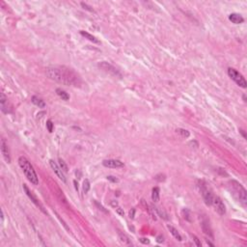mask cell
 I'll return each mask as SVG.
<instances>
[{
	"label": "cell",
	"instance_id": "cell-1",
	"mask_svg": "<svg viewBox=\"0 0 247 247\" xmlns=\"http://www.w3.org/2000/svg\"><path fill=\"white\" fill-rule=\"evenodd\" d=\"M48 78L67 86L78 87L81 85V78L73 69L65 66H51L46 69Z\"/></svg>",
	"mask_w": 247,
	"mask_h": 247
},
{
	"label": "cell",
	"instance_id": "cell-2",
	"mask_svg": "<svg viewBox=\"0 0 247 247\" xmlns=\"http://www.w3.org/2000/svg\"><path fill=\"white\" fill-rule=\"evenodd\" d=\"M18 164H20L22 172H23V174L27 178L28 181L31 183H33L34 185H39V178L37 176L36 171L34 170V167L31 165V163L29 162V160L25 156L23 155L20 156V158H18Z\"/></svg>",
	"mask_w": 247,
	"mask_h": 247
},
{
	"label": "cell",
	"instance_id": "cell-3",
	"mask_svg": "<svg viewBox=\"0 0 247 247\" xmlns=\"http://www.w3.org/2000/svg\"><path fill=\"white\" fill-rule=\"evenodd\" d=\"M230 183H231L232 189H233V192L237 196L238 200L245 206L247 203V192L245 188L237 181H232L230 182Z\"/></svg>",
	"mask_w": 247,
	"mask_h": 247
},
{
	"label": "cell",
	"instance_id": "cell-4",
	"mask_svg": "<svg viewBox=\"0 0 247 247\" xmlns=\"http://www.w3.org/2000/svg\"><path fill=\"white\" fill-rule=\"evenodd\" d=\"M228 76H229L231 77V79L234 80L239 87H241V88L247 87V82L245 80V78L243 77L242 74L240 73H238L237 70H235L233 68H229L228 69Z\"/></svg>",
	"mask_w": 247,
	"mask_h": 247
},
{
	"label": "cell",
	"instance_id": "cell-5",
	"mask_svg": "<svg viewBox=\"0 0 247 247\" xmlns=\"http://www.w3.org/2000/svg\"><path fill=\"white\" fill-rule=\"evenodd\" d=\"M211 205L213 206V207H214L215 211H217L220 215H224L226 213V207H225V205H224L223 201L220 199L219 197L213 196L212 204Z\"/></svg>",
	"mask_w": 247,
	"mask_h": 247
},
{
	"label": "cell",
	"instance_id": "cell-6",
	"mask_svg": "<svg viewBox=\"0 0 247 247\" xmlns=\"http://www.w3.org/2000/svg\"><path fill=\"white\" fill-rule=\"evenodd\" d=\"M204 183V182H203ZM200 189H201V192H202V196H203V199L205 201V203L207 206H211L212 204V199H213V195L212 193L209 191L208 189V187L206 186V185H200Z\"/></svg>",
	"mask_w": 247,
	"mask_h": 247
},
{
	"label": "cell",
	"instance_id": "cell-7",
	"mask_svg": "<svg viewBox=\"0 0 247 247\" xmlns=\"http://www.w3.org/2000/svg\"><path fill=\"white\" fill-rule=\"evenodd\" d=\"M99 67H100V68H102L103 70H105L106 73H109L113 74V76H121V73H120L118 72V70L116 69L115 67L112 66V65L108 64L107 62L100 63Z\"/></svg>",
	"mask_w": 247,
	"mask_h": 247
},
{
	"label": "cell",
	"instance_id": "cell-8",
	"mask_svg": "<svg viewBox=\"0 0 247 247\" xmlns=\"http://www.w3.org/2000/svg\"><path fill=\"white\" fill-rule=\"evenodd\" d=\"M102 165L107 168H121L125 166V164L118 159H105L102 161Z\"/></svg>",
	"mask_w": 247,
	"mask_h": 247
},
{
	"label": "cell",
	"instance_id": "cell-9",
	"mask_svg": "<svg viewBox=\"0 0 247 247\" xmlns=\"http://www.w3.org/2000/svg\"><path fill=\"white\" fill-rule=\"evenodd\" d=\"M49 164H50V167L52 168V170L54 171V173L57 175V177L61 179V181L63 182H66V178H65V176H64V174H63V171H62V169L61 168H60V166L58 165L57 163H56L54 160H52V159H50L49 160Z\"/></svg>",
	"mask_w": 247,
	"mask_h": 247
},
{
	"label": "cell",
	"instance_id": "cell-10",
	"mask_svg": "<svg viewBox=\"0 0 247 247\" xmlns=\"http://www.w3.org/2000/svg\"><path fill=\"white\" fill-rule=\"evenodd\" d=\"M23 189H24V191H25V193H26V195H27V196H28V197L30 198V199H31V201L33 202V203H34V204H35V205L37 206V207H39V208H40V209H41V211H44V213H46V211H44V207H43V205L40 203V202L38 201V199H37V198H36V197H35L34 195H33V193H32V192H31V191H30V190H29V188L27 187V185H23Z\"/></svg>",
	"mask_w": 247,
	"mask_h": 247
},
{
	"label": "cell",
	"instance_id": "cell-11",
	"mask_svg": "<svg viewBox=\"0 0 247 247\" xmlns=\"http://www.w3.org/2000/svg\"><path fill=\"white\" fill-rule=\"evenodd\" d=\"M1 153L3 155V158H4L5 161L7 163L11 162V156H10V152H9V148L8 145L6 144V142L4 139L1 140Z\"/></svg>",
	"mask_w": 247,
	"mask_h": 247
},
{
	"label": "cell",
	"instance_id": "cell-12",
	"mask_svg": "<svg viewBox=\"0 0 247 247\" xmlns=\"http://www.w3.org/2000/svg\"><path fill=\"white\" fill-rule=\"evenodd\" d=\"M229 20L233 22V23L235 24H240L242 23L243 21H244V18L242 17L241 15H239V14H231L230 16H229Z\"/></svg>",
	"mask_w": 247,
	"mask_h": 247
},
{
	"label": "cell",
	"instance_id": "cell-13",
	"mask_svg": "<svg viewBox=\"0 0 247 247\" xmlns=\"http://www.w3.org/2000/svg\"><path fill=\"white\" fill-rule=\"evenodd\" d=\"M201 225H202V229H203L204 233L206 235H208V237H211V238H213V234H212L211 229V227H209L208 222L207 221V220H204V221H202Z\"/></svg>",
	"mask_w": 247,
	"mask_h": 247
},
{
	"label": "cell",
	"instance_id": "cell-14",
	"mask_svg": "<svg viewBox=\"0 0 247 247\" xmlns=\"http://www.w3.org/2000/svg\"><path fill=\"white\" fill-rule=\"evenodd\" d=\"M31 102L35 104V105L37 106H39V108H44L46 107V102H44V100H43L42 99H40L38 98V97H36V96H33L32 97V99H31Z\"/></svg>",
	"mask_w": 247,
	"mask_h": 247
},
{
	"label": "cell",
	"instance_id": "cell-15",
	"mask_svg": "<svg viewBox=\"0 0 247 247\" xmlns=\"http://www.w3.org/2000/svg\"><path fill=\"white\" fill-rule=\"evenodd\" d=\"M168 230L170 231V233L173 235V237L176 239H177V240H179V241H182V238L181 234L179 233L178 230L176 229V228H174L173 226H171V225H168Z\"/></svg>",
	"mask_w": 247,
	"mask_h": 247
},
{
	"label": "cell",
	"instance_id": "cell-16",
	"mask_svg": "<svg viewBox=\"0 0 247 247\" xmlns=\"http://www.w3.org/2000/svg\"><path fill=\"white\" fill-rule=\"evenodd\" d=\"M80 34L84 37V38L86 39H88L90 42H92V43H94V44H100V41L96 38V37H94L93 35H91L90 33L88 32H85V31H80Z\"/></svg>",
	"mask_w": 247,
	"mask_h": 247
},
{
	"label": "cell",
	"instance_id": "cell-17",
	"mask_svg": "<svg viewBox=\"0 0 247 247\" xmlns=\"http://www.w3.org/2000/svg\"><path fill=\"white\" fill-rule=\"evenodd\" d=\"M152 208H153V211H155L156 212V214H158V216H160V217L161 218H163V219H165V220H167L168 219V217H167V213L163 211V209H161V208H158V207H155V206H152Z\"/></svg>",
	"mask_w": 247,
	"mask_h": 247
},
{
	"label": "cell",
	"instance_id": "cell-18",
	"mask_svg": "<svg viewBox=\"0 0 247 247\" xmlns=\"http://www.w3.org/2000/svg\"><path fill=\"white\" fill-rule=\"evenodd\" d=\"M159 193L160 190L158 187H153L152 190V200L153 203H158L159 201Z\"/></svg>",
	"mask_w": 247,
	"mask_h": 247
},
{
	"label": "cell",
	"instance_id": "cell-19",
	"mask_svg": "<svg viewBox=\"0 0 247 247\" xmlns=\"http://www.w3.org/2000/svg\"><path fill=\"white\" fill-rule=\"evenodd\" d=\"M56 94H57L63 100H70V95L66 91H64V90H62L60 88L56 89Z\"/></svg>",
	"mask_w": 247,
	"mask_h": 247
},
{
	"label": "cell",
	"instance_id": "cell-20",
	"mask_svg": "<svg viewBox=\"0 0 247 247\" xmlns=\"http://www.w3.org/2000/svg\"><path fill=\"white\" fill-rule=\"evenodd\" d=\"M182 217L185 218L186 221L191 222V212H190L188 208H183L182 211Z\"/></svg>",
	"mask_w": 247,
	"mask_h": 247
},
{
	"label": "cell",
	"instance_id": "cell-21",
	"mask_svg": "<svg viewBox=\"0 0 247 247\" xmlns=\"http://www.w3.org/2000/svg\"><path fill=\"white\" fill-rule=\"evenodd\" d=\"M119 239H120V241H121L124 245H130V244H131V242H130L129 238L126 237V235L120 234L119 235Z\"/></svg>",
	"mask_w": 247,
	"mask_h": 247
},
{
	"label": "cell",
	"instance_id": "cell-22",
	"mask_svg": "<svg viewBox=\"0 0 247 247\" xmlns=\"http://www.w3.org/2000/svg\"><path fill=\"white\" fill-rule=\"evenodd\" d=\"M90 187H91V185H90L89 179H84L83 185H82V188H83V192H84L85 194H87V193L89 192V190H90Z\"/></svg>",
	"mask_w": 247,
	"mask_h": 247
},
{
	"label": "cell",
	"instance_id": "cell-23",
	"mask_svg": "<svg viewBox=\"0 0 247 247\" xmlns=\"http://www.w3.org/2000/svg\"><path fill=\"white\" fill-rule=\"evenodd\" d=\"M58 165L60 166V168H61L63 172H68V165H67L66 162L63 159H61V158L58 159Z\"/></svg>",
	"mask_w": 247,
	"mask_h": 247
},
{
	"label": "cell",
	"instance_id": "cell-24",
	"mask_svg": "<svg viewBox=\"0 0 247 247\" xmlns=\"http://www.w3.org/2000/svg\"><path fill=\"white\" fill-rule=\"evenodd\" d=\"M176 132L179 133V134H181V135L183 136V137H189V135H190V133H189L188 130H186L185 129H176Z\"/></svg>",
	"mask_w": 247,
	"mask_h": 247
},
{
	"label": "cell",
	"instance_id": "cell-25",
	"mask_svg": "<svg viewBox=\"0 0 247 247\" xmlns=\"http://www.w3.org/2000/svg\"><path fill=\"white\" fill-rule=\"evenodd\" d=\"M46 128H47L48 131L52 132V130H53V123H52L51 120H48V121L46 122Z\"/></svg>",
	"mask_w": 247,
	"mask_h": 247
},
{
	"label": "cell",
	"instance_id": "cell-26",
	"mask_svg": "<svg viewBox=\"0 0 247 247\" xmlns=\"http://www.w3.org/2000/svg\"><path fill=\"white\" fill-rule=\"evenodd\" d=\"M191 237H192L193 240H194V242H195V244H196L197 246H202V243H201V241L199 240V238H198L195 235H191Z\"/></svg>",
	"mask_w": 247,
	"mask_h": 247
},
{
	"label": "cell",
	"instance_id": "cell-27",
	"mask_svg": "<svg viewBox=\"0 0 247 247\" xmlns=\"http://www.w3.org/2000/svg\"><path fill=\"white\" fill-rule=\"evenodd\" d=\"M107 179H108V181H110L111 182H119V179L114 177V176H108Z\"/></svg>",
	"mask_w": 247,
	"mask_h": 247
},
{
	"label": "cell",
	"instance_id": "cell-28",
	"mask_svg": "<svg viewBox=\"0 0 247 247\" xmlns=\"http://www.w3.org/2000/svg\"><path fill=\"white\" fill-rule=\"evenodd\" d=\"M116 211H117V213L119 215H121V216H124L125 215V212H124V209L123 208H121L120 207H117L116 208Z\"/></svg>",
	"mask_w": 247,
	"mask_h": 247
},
{
	"label": "cell",
	"instance_id": "cell-29",
	"mask_svg": "<svg viewBox=\"0 0 247 247\" xmlns=\"http://www.w3.org/2000/svg\"><path fill=\"white\" fill-rule=\"evenodd\" d=\"M134 215H135V209L134 208H131L129 211V218H131V219H133L134 218Z\"/></svg>",
	"mask_w": 247,
	"mask_h": 247
},
{
	"label": "cell",
	"instance_id": "cell-30",
	"mask_svg": "<svg viewBox=\"0 0 247 247\" xmlns=\"http://www.w3.org/2000/svg\"><path fill=\"white\" fill-rule=\"evenodd\" d=\"M139 240H140L141 243H143V244H149V243H150V240H149L148 238H142L139 239Z\"/></svg>",
	"mask_w": 247,
	"mask_h": 247
},
{
	"label": "cell",
	"instance_id": "cell-31",
	"mask_svg": "<svg viewBox=\"0 0 247 247\" xmlns=\"http://www.w3.org/2000/svg\"><path fill=\"white\" fill-rule=\"evenodd\" d=\"M156 241H158V243H162L164 241V239H163V237L162 235H158V238H156Z\"/></svg>",
	"mask_w": 247,
	"mask_h": 247
},
{
	"label": "cell",
	"instance_id": "cell-32",
	"mask_svg": "<svg viewBox=\"0 0 247 247\" xmlns=\"http://www.w3.org/2000/svg\"><path fill=\"white\" fill-rule=\"evenodd\" d=\"M110 204H111L112 207H114L115 208H117V207H119V205H118V202H117V201H111V203H110Z\"/></svg>",
	"mask_w": 247,
	"mask_h": 247
},
{
	"label": "cell",
	"instance_id": "cell-33",
	"mask_svg": "<svg viewBox=\"0 0 247 247\" xmlns=\"http://www.w3.org/2000/svg\"><path fill=\"white\" fill-rule=\"evenodd\" d=\"M96 205L98 206V207H99V208H100V209H102V211H104V212H106V213H107V211H105V209H104V208L102 207V205H100V204L98 203V202H96Z\"/></svg>",
	"mask_w": 247,
	"mask_h": 247
},
{
	"label": "cell",
	"instance_id": "cell-34",
	"mask_svg": "<svg viewBox=\"0 0 247 247\" xmlns=\"http://www.w3.org/2000/svg\"><path fill=\"white\" fill-rule=\"evenodd\" d=\"M73 185H74V187H76V189L78 191V185H77L76 181H73Z\"/></svg>",
	"mask_w": 247,
	"mask_h": 247
},
{
	"label": "cell",
	"instance_id": "cell-35",
	"mask_svg": "<svg viewBox=\"0 0 247 247\" xmlns=\"http://www.w3.org/2000/svg\"><path fill=\"white\" fill-rule=\"evenodd\" d=\"M239 132H240L241 134H242V136L244 137V138H246V135H245V132H244V130H242V129H239Z\"/></svg>",
	"mask_w": 247,
	"mask_h": 247
},
{
	"label": "cell",
	"instance_id": "cell-36",
	"mask_svg": "<svg viewBox=\"0 0 247 247\" xmlns=\"http://www.w3.org/2000/svg\"><path fill=\"white\" fill-rule=\"evenodd\" d=\"M207 243H208V245H211V246H214V244H213V243H211L209 240H208V239H207Z\"/></svg>",
	"mask_w": 247,
	"mask_h": 247
}]
</instances>
